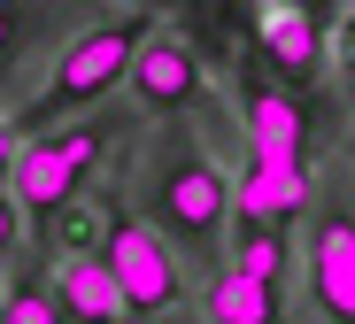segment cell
<instances>
[{"mask_svg": "<svg viewBox=\"0 0 355 324\" xmlns=\"http://www.w3.org/2000/svg\"><path fill=\"white\" fill-rule=\"evenodd\" d=\"M139 201H147V224L170 239V255H201L209 263L232 239V178H224V162H209V147L193 132H178L147 162Z\"/></svg>", "mask_w": 355, "mask_h": 324, "instance_id": "6da1fadb", "label": "cell"}, {"mask_svg": "<svg viewBox=\"0 0 355 324\" xmlns=\"http://www.w3.org/2000/svg\"><path fill=\"white\" fill-rule=\"evenodd\" d=\"M155 31H162V16H155V8H116V16L85 24L62 54H54V70H46V85H39L31 116L46 123V132H62V123H85V108H101L116 85L132 78V62H139V46H147Z\"/></svg>", "mask_w": 355, "mask_h": 324, "instance_id": "7a4b0ae2", "label": "cell"}, {"mask_svg": "<svg viewBox=\"0 0 355 324\" xmlns=\"http://www.w3.org/2000/svg\"><path fill=\"white\" fill-rule=\"evenodd\" d=\"M124 139H132L124 116H85V123H62V132H31L24 155H16V178H8L24 224H54V216H70V201L93 185L101 155L124 147Z\"/></svg>", "mask_w": 355, "mask_h": 324, "instance_id": "3957f363", "label": "cell"}, {"mask_svg": "<svg viewBox=\"0 0 355 324\" xmlns=\"http://www.w3.org/2000/svg\"><path fill=\"white\" fill-rule=\"evenodd\" d=\"M93 255L108 263V278H116V293H124V309L147 316V324H162L178 301H186V271H178L170 239H162L147 216H132V209H116V216H108V232H101Z\"/></svg>", "mask_w": 355, "mask_h": 324, "instance_id": "277c9868", "label": "cell"}, {"mask_svg": "<svg viewBox=\"0 0 355 324\" xmlns=\"http://www.w3.org/2000/svg\"><path fill=\"white\" fill-rule=\"evenodd\" d=\"M317 201V178L309 162H293V155H263L240 139V178H232V216L240 224H270V232H293L309 216Z\"/></svg>", "mask_w": 355, "mask_h": 324, "instance_id": "5b68a950", "label": "cell"}, {"mask_svg": "<svg viewBox=\"0 0 355 324\" xmlns=\"http://www.w3.org/2000/svg\"><path fill=\"white\" fill-rule=\"evenodd\" d=\"M317 232H309V301L324 324H355V209L347 193L324 185L317 193Z\"/></svg>", "mask_w": 355, "mask_h": 324, "instance_id": "8992f818", "label": "cell"}, {"mask_svg": "<svg viewBox=\"0 0 355 324\" xmlns=\"http://www.w3.org/2000/svg\"><path fill=\"white\" fill-rule=\"evenodd\" d=\"M124 85H132V101H139L147 116H186V108H201V101H209V70H201L186 24H162V31L139 46V62H132Z\"/></svg>", "mask_w": 355, "mask_h": 324, "instance_id": "52a82bcc", "label": "cell"}, {"mask_svg": "<svg viewBox=\"0 0 355 324\" xmlns=\"http://www.w3.org/2000/svg\"><path fill=\"white\" fill-rule=\"evenodd\" d=\"M255 39H263V54H270L278 85H293V93L317 85L324 62H332V16L293 8V0H263V8H255Z\"/></svg>", "mask_w": 355, "mask_h": 324, "instance_id": "ba28073f", "label": "cell"}, {"mask_svg": "<svg viewBox=\"0 0 355 324\" xmlns=\"http://www.w3.org/2000/svg\"><path fill=\"white\" fill-rule=\"evenodd\" d=\"M240 123H248V147L263 155H293L309 162V132H317V108L293 93V85H240Z\"/></svg>", "mask_w": 355, "mask_h": 324, "instance_id": "9c48e42d", "label": "cell"}, {"mask_svg": "<svg viewBox=\"0 0 355 324\" xmlns=\"http://www.w3.org/2000/svg\"><path fill=\"white\" fill-rule=\"evenodd\" d=\"M54 301H62L70 324H132V309H124V293H116L101 255H62L54 263Z\"/></svg>", "mask_w": 355, "mask_h": 324, "instance_id": "30bf717a", "label": "cell"}, {"mask_svg": "<svg viewBox=\"0 0 355 324\" xmlns=\"http://www.w3.org/2000/svg\"><path fill=\"white\" fill-rule=\"evenodd\" d=\"M201 324H278V293L216 263L201 278Z\"/></svg>", "mask_w": 355, "mask_h": 324, "instance_id": "8fae6325", "label": "cell"}, {"mask_svg": "<svg viewBox=\"0 0 355 324\" xmlns=\"http://www.w3.org/2000/svg\"><path fill=\"white\" fill-rule=\"evenodd\" d=\"M224 271H240V278H255V286H286V271H293V239L286 232H270V224H232V239H224Z\"/></svg>", "mask_w": 355, "mask_h": 324, "instance_id": "7c38bea8", "label": "cell"}, {"mask_svg": "<svg viewBox=\"0 0 355 324\" xmlns=\"http://www.w3.org/2000/svg\"><path fill=\"white\" fill-rule=\"evenodd\" d=\"M0 324H70V316H62V301H54V278H8Z\"/></svg>", "mask_w": 355, "mask_h": 324, "instance_id": "4fadbf2b", "label": "cell"}, {"mask_svg": "<svg viewBox=\"0 0 355 324\" xmlns=\"http://www.w3.org/2000/svg\"><path fill=\"white\" fill-rule=\"evenodd\" d=\"M16 247H24V209H16V193L0 185V263H8Z\"/></svg>", "mask_w": 355, "mask_h": 324, "instance_id": "5bb4252c", "label": "cell"}, {"mask_svg": "<svg viewBox=\"0 0 355 324\" xmlns=\"http://www.w3.org/2000/svg\"><path fill=\"white\" fill-rule=\"evenodd\" d=\"M16 155H24V123H16L8 108H0V185L16 178Z\"/></svg>", "mask_w": 355, "mask_h": 324, "instance_id": "9a60e30c", "label": "cell"}, {"mask_svg": "<svg viewBox=\"0 0 355 324\" xmlns=\"http://www.w3.org/2000/svg\"><path fill=\"white\" fill-rule=\"evenodd\" d=\"M332 54L347 62V78H355V8H340V16H332Z\"/></svg>", "mask_w": 355, "mask_h": 324, "instance_id": "2e32d148", "label": "cell"}, {"mask_svg": "<svg viewBox=\"0 0 355 324\" xmlns=\"http://www.w3.org/2000/svg\"><path fill=\"white\" fill-rule=\"evenodd\" d=\"M0 301H8V278H0Z\"/></svg>", "mask_w": 355, "mask_h": 324, "instance_id": "e0dca14e", "label": "cell"}, {"mask_svg": "<svg viewBox=\"0 0 355 324\" xmlns=\"http://www.w3.org/2000/svg\"><path fill=\"white\" fill-rule=\"evenodd\" d=\"M132 324H147V316H132Z\"/></svg>", "mask_w": 355, "mask_h": 324, "instance_id": "ac0fdd59", "label": "cell"}]
</instances>
